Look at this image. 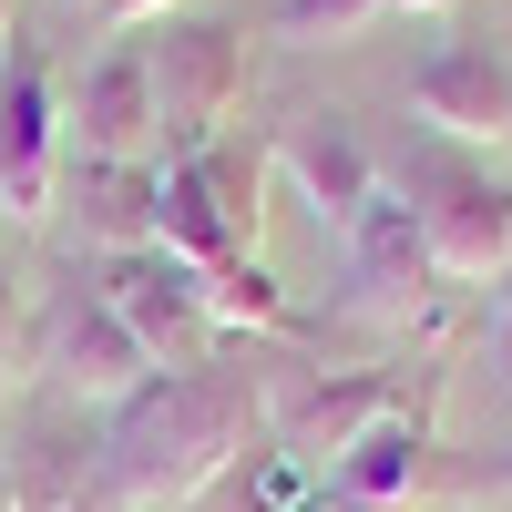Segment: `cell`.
Wrapping results in <instances>:
<instances>
[{"label":"cell","mask_w":512,"mask_h":512,"mask_svg":"<svg viewBox=\"0 0 512 512\" xmlns=\"http://www.w3.org/2000/svg\"><path fill=\"white\" fill-rule=\"evenodd\" d=\"M0 512H21V492H11V461H0Z\"/></svg>","instance_id":"19"},{"label":"cell","mask_w":512,"mask_h":512,"mask_svg":"<svg viewBox=\"0 0 512 512\" xmlns=\"http://www.w3.org/2000/svg\"><path fill=\"white\" fill-rule=\"evenodd\" d=\"M93 21H103V41H134L154 21H175V0H93Z\"/></svg>","instance_id":"15"},{"label":"cell","mask_w":512,"mask_h":512,"mask_svg":"<svg viewBox=\"0 0 512 512\" xmlns=\"http://www.w3.org/2000/svg\"><path fill=\"white\" fill-rule=\"evenodd\" d=\"M277 175L308 195V216H318L328 236H349L369 205H379V185H390V175H379V154L359 144L349 113H297L287 134H277Z\"/></svg>","instance_id":"10"},{"label":"cell","mask_w":512,"mask_h":512,"mask_svg":"<svg viewBox=\"0 0 512 512\" xmlns=\"http://www.w3.org/2000/svg\"><path fill=\"white\" fill-rule=\"evenodd\" d=\"M338 256H349V318H369V328H410L420 308H431V246H420V226H410V205L379 185V205L338 236Z\"/></svg>","instance_id":"7"},{"label":"cell","mask_w":512,"mask_h":512,"mask_svg":"<svg viewBox=\"0 0 512 512\" xmlns=\"http://www.w3.org/2000/svg\"><path fill=\"white\" fill-rule=\"evenodd\" d=\"M390 11H420V21H441V11H451V0H390Z\"/></svg>","instance_id":"18"},{"label":"cell","mask_w":512,"mask_h":512,"mask_svg":"<svg viewBox=\"0 0 512 512\" xmlns=\"http://www.w3.org/2000/svg\"><path fill=\"white\" fill-rule=\"evenodd\" d=\"M410 113L431 123L441 144H461V154L512 144V62L492 52V41L451 31V41H431V52H420V72H410Z\"/></svg>","instance_id":"6"},{"label":"cell","mask_w":512,"mask_h":512,"mask_svg":"<svg viewBox=\"0 0 512 512\" xmlns=\"http://www.w3.org/2000/svg\"><path fill=\"white\" fill-rule=\"evenodd\" d=\"M62 93H52V62H41V41L11 31V52H0V216L41 226L62 205Z\"/></svg>","instance_id":"4"},{"label":"cell","mask_w":512,"mask_h":512,"mask_svg":"<svg viewBox=\"0 0 512 512\" xmlns=\"http://www.w3.org/2000/svg\"><path fill=\"white\" fill-rule=\"evenodd\" d=\"M11 359H21V287L0 267V390H11Z\"/></svg>","instance_id":"16"},{"label":"cell","mask_w":512,"mask_h":512,"mask_svg":"<svg viewBox=\"0 0 512 512\" xmlns=\"http://www.w3.org/2000/svg\"><path fill=\"white\" fill-rule=\"evenodd\" d=\"M492 287H502V318H492V379H502V390H512V267H502Z\"/></svg>","instance_id":"17"},{"label":"cell","mask_w":512,"mask_h":512,"mask_svg":"<svg viewBox=\"0 0 512 512\" xmlns=\"http://www.w3.org/2000/svg\"><path fill=\"white\" fill-rule=\"evenodd\" d=\"M62 144H72V164H154V72H144V41L93 52V72H82L72 103H62Z\"/></svg>","instance_id":"8"},{"label":"cell","mask_w":512,"mask_h":512,"mask_svg":"<svg viewBox=\"0 0 512 512\" xmlns=\"http://www.w3.org/2000/svg\"><path fill=\"white\" fill-rule=\"evenodd\" d=\"M62 205H72V226L113 246V256H134V246H164V185H154V164H62Z\"/></svg>","instance_id":"13"},{"label":"cell","mask_w":512,"mask_h":512,"mask_svg":"<svg viewBox=\"0 0 512 512\" xmlns=\"http://www.w3.org/2000/svg\"><path fill=\"white\" fill-rule=\"evenodd\" d=\"M287 512H338V502H328V492H308V502H287Z\"/></svg>","instance_id":"21"},{"label":"cell","mask_w":512,"mask_h":512,"mask_svg":"<svg viewBox=\"0 0 512 512\" xmlns=\"http://www.w3.org/2000/svg\"><path fill=\"white\" fill-rule=\"evenodd\" d=\"M502 482H512V461H502Z\"/></svg>","instance_id":"24"},{"label":"cell","mask_w":512,"mask_h":512,"mask_svg":"<svg viewBox=\"0 0 512 512\" xmlns=\"http://www.w3.org/2000/svg\"><path fill=\"white\" fill-rule=\"evenodd\" d=\"M267 431V379L256 359L216 349L195 369H154L134 400H113L93 441V492L113 512H175L195 492H216Z\"/></svg>","instance_id":"1"},{"label":"cell","mask_w":512,"mask_h":512,"mask_svg":"<svg viewBox=\"0 0 512 512\" xmlns=\"http://www.w3.org/2000/svg\"><path fill=\"white\" fill-rule=\"evenodd\" d=\"M369 21H390V0H277V41L287 52H328V41H359Z\"/></svg>","instance_id":"14"},{"label":"cell","mask_w":512,"mask_h":512,"mask_svg":"<svg viewBox=\"0 0 512 512\" xmlns=\"http://www.w3.org/2000/svg\"><path fill=\"white\" fill-rule=\"evenodd\" d=\"M113 297V318L144 338V359L154 369H195V359H216L226 349V318L205 308V277L185 267V256H164V246H134V256H103V277Z\"/></svg>","instance_id":"5"},{"label":"cell","mask_w":512,"mask_h":512,"mask_svg":"<svg viewBox=\"0 0 512 512\" xmlns=\"http://www.w3.org/2000/svg\"><path fill=\"white\" fill-rule=\"evenodd\" d=\"M431 482V390L400 400V410H379L369 431L328 461V492L338 512H410V492Z\"/></svg>","instance_id":"11"},{"label":"cell","mask_w":512,"mask_h":512,"mask_svg":"<svg viewBox=\"0 0 512 512\" xmlns=\"http://www.w3.org/2000/svg\"><path fill=\"white\" fill-rule=\"evenodd\" d=\"M390 195L410 205V226L420 246H431V277L441 287H492L512 267V185L482 175L461 144H431V154H410Z\"/></svg>","instance_id":"2"},{"label":"cell","mask_w":512,"mask_h":512,"mask_svg":"<svg viewBox=\"0 0 512 512\" xmlns=\"http://www.w3.org/2000/svg\"><path fill=\"white\" fill-rule=\"evenodd\" d=\"M11 11H21V0H0V52H11Z\"/></svg>","instance_id":"22"},{"label":"cell","mask_w":512,"mask_h":512,"mask_svg":"<svg viewBox=\"0 0 512 512\" xmlns=\"http://www.w3.org/2000/svg\"><path fill=\"white\" fill-rule=\"evenodd\" d=\"M400 400H410L400 369H349V379H308L297 400H277L267 431H277V451H297V461H338L379 410H400Z\"/></svg>","instance_id":"12"},{"label":"cell","mask_w":512,"mask_h":512,"mask_svg":"<svg viewBox=\"0 0 512 512\" xmlns=\"http://www.w3.org/2000/svg\"><path fill=\"white\" fill-rule=\"evenodd\" d=\"M72 11H93V0H72Z\"/></svg>","instance_id":"23"},{"label":"cell","mask_w":512,"mask_h":512,"mask_svg":"<svg viewBox=\"0 0 512 512\" xmlns=\"http://www.w3.org/2000/svg\"><path fill=\"white\" fill-rule=\"evenodd\" d=\"M41 369L62 379L72 400H134L144 379H154V359H144V338L113 318V297L103 287H62V308H52V328H41Z\"/></svg>","instance_id":"9"},{"label":"cell","mask_w":512,"mask_h":512,"mask_svg":"<svg viewBox=\"0 0 512 512\" xmlns=\"http://www.w3.org/2000/svg\"><path fill=\"white\" fill-rule=\"evenodd\" d=\"M144 72H154V164H175V154H205L236 123L246 103V21H205V11H175V21H154L144 41Z\"/></svg>","instance_id":"3"},{"label":"cell","mask_w":512,"mask_h":512,"mask_svg":"<svg viewBox=\"0 0 512 512\" xmlns=\"http://www.w3.org/2000/svg\"><path fill=\"white\" fill-rule=\"evenodd\" d=\"M62 512H113V502H103V492H82V502H62Z\"/></svg>","instance_id":"20"}]
</instances>
